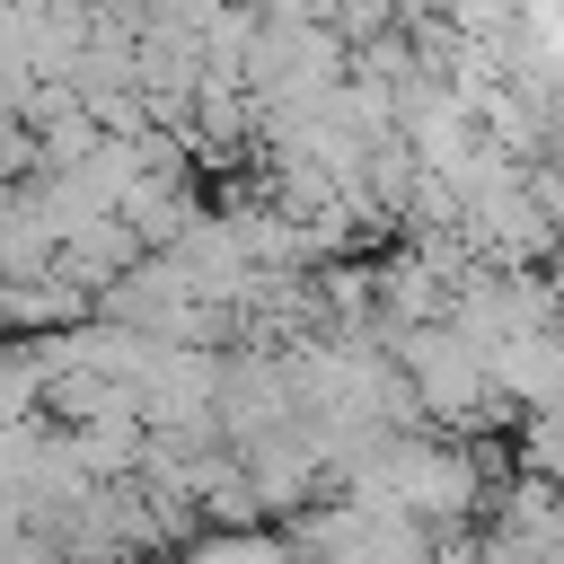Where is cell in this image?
I'll return each mask as SVG.
<instances>
[{
	"mask_svg": "<svg viewBox=\"0 0 564 564\" xmlns=\"http://www.w3.org/2000/svg\"><path fill=\"white\" fill-rule=\"evenodd\" d=\"M26 397H35V379H26V370H18V361H9V370H0V423H9V414H18V405H26Z\"/></svg>",
	"mask_w": 564,
	"mask_h": 564,
	"instance_id": "cell-1",
	"label": "cell"
}]
</instances>
